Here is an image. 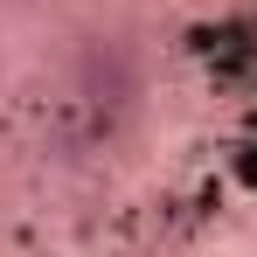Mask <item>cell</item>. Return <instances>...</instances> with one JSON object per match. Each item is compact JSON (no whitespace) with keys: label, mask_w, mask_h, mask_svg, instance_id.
Returning <instances> with one entry per match:
<instances>
[]
</instances>
